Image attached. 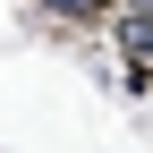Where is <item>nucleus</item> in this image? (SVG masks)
I'll return each mask as SVG.
<instances>
[{"instance_id":"1","label":"nucleus","mask_w":153,"mask_h":153,"mask_svg":"<svg viewBox=\"0 0 153 153\" xmlns=\"http://www.w3.org/2000/svg\"><path fill=\"white\" fill-rule=\"evenodd\" d=\"M119 43H128V60H153V9L128 17V26H119Z\"/></svg>"},{"instance_id":"2","label":"nucleus","mask_w":153,"mask_h":153,"mask_svg":"<svg viewBox=\"0 0 153 153\" xmlns=\"http://www.w3.org/2000/svg\"><path fill=\"white\" fill-rule=\"evenodd\" d=\"M43 9H60V17H94L102 0H43Z\"/></svg>"}]
</instances>
